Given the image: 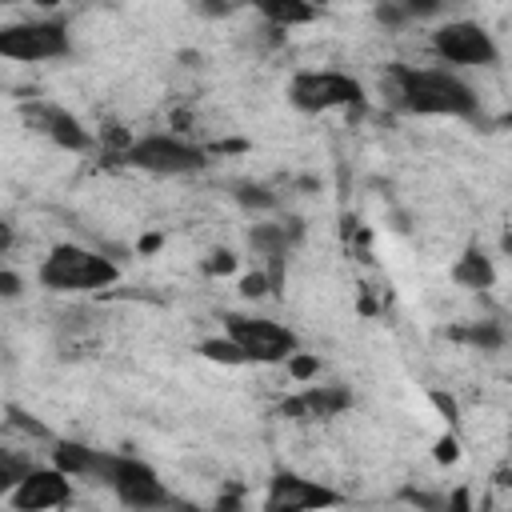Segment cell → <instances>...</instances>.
Segmentation results:
<instances>
[{
	"instance_id": "cell-3",
	"label": "cell",
	"mask_w": 512,
	"mask_h": 512,
	"mask_svg": "<svg viewBox=\"0 0 512 512\" xmlns=\"http://www.w3.org/2000/svg\"><path fill=\"white\" fill-rule=\"evenodd\" d=\"M208 148L176 136V132H148V136H136L128 140V148L120 152V160L128 168H140V172H152V176H188V172H200L208 164Z\"/></svg>"
},
{
	"instance_id": "cell-19",
	"label": "cell",
	"mask_w": 512,
	"mask_h": 512,
	"mask_svg": "<svg viewBox=\"0 0 512 512\" xmlns=\"http://www.w3.org/2000/svg\"><path fill=\"white\" fill-rule=\"evenodd\" d=\"M200 356H208V360H216V364H248L244 360V352H240V344L224 332V336H212V340H204L200 344Z\"/></svg>"
},
{
	"instance_id": "cell-20",
	"label": "cell",
	"mask_w": 512,
	"mask_h": 512,
	"mask_svg": "<svg viewBox=\"0 0 512 512\" xmlns=\"http://www.w3.org/2000/svg\"><path fill=\"white\" fill-rule=\"evenodd\" d=\"M28 472H32V464H28L24 456H16V452H0V496H8Z\"/></svg>"
},
{
	"instance_id": "cell-18",
	"label": "cell",
	"mask_w": 512,
	"mask_h": 512,
	"mask_svg": "<svg viewBox=\"0 0 512 512\" xmlns=\"http://www.w3.org/2000/svg\"><path fill=\"white\" fill-rule=\"evenodd\" d=\"M448 336H452L456 344L476 348V352H496V348L504 344V328H500L496 320H472V324H464V328H452Z\"/></svg>"
},
{
	"instance_id": "cell-30",
	"label": "cell",
	"mask_w": 512,
	"mask_h": 512,
	"mask_svg": "<svg viewBox=\"0 0 512 512\" xmlns=\"http://www.w3.org/2000/svg\"><path fill=\"white\" fill-rule=\"evenodd\" d=\"M4 4H20V0H4ZM32 4H40V8H56V4H68V0H32Z\"/></svg>"
},
{
	"instance_id": "cell-17",
	"label": "cell",
	"mask_w": 512,
	"mask_h": 512,
	"mask_svg": "<svg viewBox=\"0 0 512 512\" xmlns=\"http://www.w3.org/2000/svg\"><path fill=\"white\" fill-rule=\"evenodd\" d=\"M96 460H100V448H88L76 440H60L52 448V464L64 468L68 476H96Z\"/></svg>"
},
{
	"instance_id": "cell-21",
	"label": "cell",
	"mask_w": 512,
	"mask_h": 512,
	"mask_svg": "<svg viewBox=\"0 0 512 512\" xmlns=\"http://www.w3.org/2000/svg\"><path fill=\"white\" fill-rule=\"evenodd\" d=\"M268 292H276V284H272L268 268H256L252 276H244V280H240V296H248V300H260V296H268Z\"/></svg>"
},
{
	"instance_id": "cell-5",
	"label": "cell",
	"mask_w": 512,
	"mask_h": 512,
	"mask_svg": "<svg viewBox=\"0 0 512 512\" xmlns=\"http://www.w3.org/2000/svg\"><path fill=\"white\" fill-rule=\"evenodd\" d=\"M288 104L300 112H336V108H360L364 84L336 68H304L288 80Z\"/></svg>"
},
{
	"instance_id": "cell-7",
	"label": "cell",
	"mask_w": 512,
	"mask_h": 512,
	"mask_svg": "<svg viewBox=\"0 0 512 512\" xmlns=\"http://www.w3.org/2000/svg\"><path fill=\"white\" fill-rule=\"evenodd\" d=\"M432 52L448 68H492L500 60L492 32L476 20H444L432 32Z\"/></svg>"
},
{
	"instance_id": "cell-11",
	"label": "cell",
	"mask_w": 512,
	"mask_h": 512,
	"mask_svg": "<svg viewBox=\"0 0 512 512\" xmlns=\"http://www.w3.org/2000/svg\"><path fill=\"white\" fill-rule=\"evenodd\" d=\"M324 504H340V496L308 476H296V472H276L268 484V496H264L268 512H304V508H324Z\"/></svg>"
},
{
	"instance_id": "cell-9",
	"label": "cell",
	"mask_w": 512,
	"mask_h": 512,
	"mask_svg": "<svg viewBox=\"0 0 512 512\" xmlns=\"http://www.w3.org/2000/svg\"><path fill=\"white\" fill-rule=\"evenodd\" d=\"M24 120H28V128L32 132H40V136H48L56 148H64V152H88L96 140H92V132L84 128V120L76 116V112H68L64 104H52V100H32L28 108H24Z\"/></svg>"
},
{
	"instance_id": "cell-23",
	"label": "cell",
	"mask_w": 512,
	"mask_h": 512,
	"mask_svg": "<svg viewBox=\"0 0 512 512\" xmlns=\"http://www.w3.org/2000/svg\"><path fill=\"white\" fill-rule=\"evenodd\" d=\"M236 200L248 204V208H272V204H276V196H272L268 188H256V184H240V188H236Z\"/></svg>"
},
{
	"instance_id": "cell-8",
	"label": "cell",
	"mask_w": 512,
	"mask_h": 512,
	"mask_svg": "<svg viewBox=\"0 0 512 512\" xmlns=\"http://www.w3.org/2000/svg\"><path fill=\"white\" fill-rule=\"evenodd\" d=\"M224 332L240 344V352H244L248 364H284L300 348V340H296L292 328H284L276 320H264V316H240V312H232V316H224Z\"/></svg>"
},
{
	"instance_id": "cell-27",
	"label": "cell",
	"mask_w": 512,
	"mask_h": 512,
	"mask_svg": "<svg viewBox=\"0 0 512 512\" xmlns=\"http://www.w3.org/2000/svg\"><path fill=\"white\" fill-rule=\"evenodd\" d=\"M456 456H460L456 440H452V436H440V440H436V460H440V464H452Z\"/></svg>"
},
{
	"instance_id": "cell-1",
	"label": "cell",
	"mask_w": 512,
	"mask_h": 512,
	"mask_svg": "<svg viewBox=\"0 0 512 512\" xmlns=\"http://www.w3.org/2000/svg\"><path fill=\"white\" fill-rule=\"evenodd\" d=\"M388 104L404 116H448V120H468L480 112V100L472 84L440 64V68H416V64H392L380 80Z\"/></svg>"
},
{
	"instance_id": "cell-13",
	"label": "cell",
	"mask_w": 512,
	"mask_h": 512,
	"mask_svg": "<svg viewBox=\"0 0 512 512\" xmlns=\"http://www.w3.org/2000/svg\"><path fill=\"white\" fill-rule=\"evenodd\" d=\"M452 8V0H376L372 12L384 28H408L416 20H432V16H444Z\"/></svg>"
},
{
	"instance_id": "cell-12",
	"label": "cell",
	"mask_w": 512,
	"mask_h": 512,
	"mask_svg": "<svg viewBox=\"0 0 512 512\" xmlns=\"http://www.w3.org/2000/svg\"><path fill=\"white\" fill-rule=\"evenodd\" d=\"M352 404V392L340 384H308L300 396L284 400L280 412L292 420H332Z\"/></svg>"
},
{
	"instance_id": "cell-4",
	"label": "cell",
	"mask_w": 512,
	"mask_h": 512,
	"mask_svg": "<svg viewBox=\"0 0 512 512\" xmlns=\"http://www.w3.org/2000/svg\"><path fill=\"white\" fill-rule=\"evenodd\" d=\"M92 480L108 484L116 492V500L128 504V508H164V504H172V496L160 484V476L152 472V464H144L128 452H100Z\"/></svg>"
},
{
	"instance_id": "cell-15",
	"label": "cell",
	"mask_w": 512,
	"mask_h": 512,
	"mask_svg": "<svg viewBox=\"0 0 512 512\" xmlns=\"http://www.w3.org/2000/svg\"><path fill=\"white\" fill-rule=\"evenodd\" d=\"M296 236H300L296 220H292V228H284V224H256L248 232L256 256H264V260H288V248L296 244Z\"/></svg>"
},
{
	"instance_id": "cell-14",
	"label": "cell",
	"mask_w": 512,
	"mask_h": 512,
	"mask_svg": "<svg viewBox=\"0 0 512 512\" xmlns=\"http://www.w3.org/2000/svg\"><path fill=\"white\" fill-rule=\"evenodd\" d=\"M256 12L264 16V24L276 28H300L316 20V0H256Z\"/></svg>"
},
{
	"instance_id": "cell-31",
	"label": "cell",
	"mask_w": 512,
	"mask_h": 512,
	"mask_svg": "<svg viewBox=\"0 0 512 512\" xmlns=\"http://www.w3.org/2000/svg\"><path fill=\"white\" fill-rule=\"evenodd\" d=\"M504 248H508V252H512V236H504Z\"/></svg>"
},
{
	"instance_id": "cell-10",
	"label": "cell",
	"mask_w": 512,
	"mask_h": 512,
	"mask_svg": "<svg viewBox=\"0 0 512 512\" xmlns=\"http://www.w3.org/2000/svg\"><path fill=\"white\" fill-rule=\"evenodd\" d=\"M12 508H20V512H40V508H64V504H72V476L64 472V468H36L32 464V472L4 496Z\"/></svg>"
},
{
	"instance_id": "cell-22",
	"label": "cell",
	"mask_w": 512,
	"mask_h": 512,
	"mask_svg": "<svg viewBox=\"0 0 512 512\" xmlns=\"http://www.w3.org/2000/svg\"><path fill=\"white\" fill-rule=\"evenodd\" d=\"M284 364H288V372H292V376H296L300 384H308V380H312V376L320 372V360H316V356H304L300 348H296V352H292V356H288Z\"/></svg>"
},
{
	"instance_id": "cell-2",
	"label": "cell",
	"mask_w": 512,
	"mask_h": 512,
	"mask_svg": "<svg viewBox=\"0 0 512 512\" xmlns=\"http://www.w3.org/2000/svg\"><path fill=\"white\" fill-rule=\"evenodd\" d=\"M40 284L48 292H100L112 288L120 280V268L112 256L96 252V248H80V244H56L44 260H40Z\"/></svg>"
},
{
	"instance_id": "cell-6",
	"label": "cell",
	"mask_w": 512,
	"mask_h": 512,
	"mask_svg": "<svg viewBox=\"0 0 512 512\" xmlns=\"http://www.w3.org/2000/svg\"><path fill=\"white\" fill-rule=\"evenodd\" d=\"M72 52V36L64 20H24L0 28V56L20 60V64H40V60H64Z\"/></svg>"
},
{
	"instance_id": "cell-28",
	"label": "cell",
	"mask_w": 512,
	"mask_h": 512,
	"mask_svg": "<svg viewBox=\"0 0 512 512\" xmlns=\"http://www.w3.org/2000/svg\"><path fill=\"white\" fill-rule=\"evenodd\" d=\"M432 404L444 412V420H448V424H456V400H452V396H444V392H432Z\"/></svg>"
},
{
	"instance_id": "cell-25",
	"label": "cell",
	"mask_w": 512,
	"mask_h": 512,
	"mask_svg": "<svg viewBox=\"0 0 512 512\" xmlns=\"http://www.w3.org/2000/svg\"><path fill=\"white\" fill-rule=\"evenodd\" d=\"M0 296H4V300H16V296H20V276H16L12 268L0 272Z\"/></svg>"
},
{
	"instance_id": "cell-24",
	"label": "cell",
	"mask_w": 512,
	"mask_h": 512,
	"mask_svg": "<svg viewBox=\"0 0 512 512\" xmlns=\"http://www.w3.org/2000/svg\"><path fill=\"white\" fill-rule=\"evenodd\" d=\"M240 4H256V0H200V8H204L208 16H228V12L240 8Z\"/></svg>"
},
{
	"instance_id": "cell-29",
	"label": "cell",
	"mask_w": 512,
	"mask_h": 512,
	"mask_svg": "<svg viewBox=\"0 0 512 512\" xmlns=\"http://www.w3.org/2000/svg\"><path fill=\"white\" fill-rule=\"evenodd\" d=\"M160 244H164V236H160V232H148V236L140 240V252H156Z\"/></svg>"
},
{
	"instance_id": "cell-16",
	"label": "cell",
	"mask_w": 512,
	"mask_h": 512,
	"mask_svg": "<svg viewBox=\"0 0 512 512\" xmlns=\"http://www.w3.org/2000/svg\"><path fill=\"white\" fill-rule=\"evenodd\" d=\"M452 280L460 284V288H492L496 284V268H492V260L472 244V248H464L460 256H456V264H452Z\"/></svg>"
},
{
	"instance_id": "cell-26",
	"label": "cell",
	"mask_w": 512,
	"mask_h": 512,
	"mask_svg": "<svg viewBox=\"0 0 512 512\" xmlns=\"http://www.w3.org/2000/svg\"><path fill=\"white\" fill-rule=\"evenodd\" d=\"M232 268H236V256H232V252H212V260H208V272H212V276L232 272Z\"/></svg>"
}]
</instances>
